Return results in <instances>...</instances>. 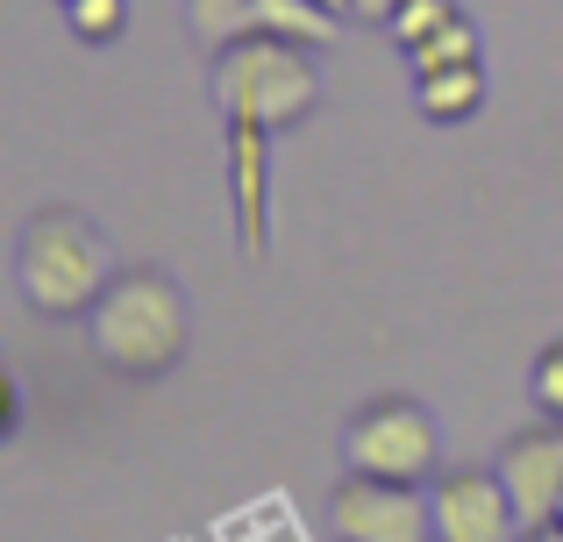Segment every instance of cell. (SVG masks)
Here are the masks:
<instances>
[{
	"label": "cell",
	"instance_id": "cell-1",
	"mask_svg": "<svg viewBox=\"0 0 563 542\" xmlns=\"http://www.w3.org/2000/svg\"><path fill=\"white\" fill-rule=\"evenodd\" d=\"M86 343L114 378H172L192 350V300L165 265H122L86 314Z\"/></svg>",
	"mask_w": 563,
	"mask_h": 542
},
{
	"label": "cell",
	"instance_id": "cell-2",
	"mask_svg": "<svg viewBox=\"0 0 563 542\" xmlns=\"http://www.w3.org/2000/svg\"><path fill=\"white\" fill-rule=\"evenodd\" d=\"M114 272L122 265H114L108 229L86 208H71V200H51V208H36L14 229V286L51 321H86Z\"/></svg>",
	"mask_w": 563,
	"mask_h": 542
},
{
	"label": "cell",
	"instance_id": "cell-3",
	"mask_svg": "<svg viewBox=\"0 0 563 542\" xmlns=\"http://www.w3.org/2000/svg\"><path fill=\"white\" fill-rule=\"evenodd\" d=\"M207 93H214L221 122H257L286 136L321 108V65L292 36H243L207 51Z\"/></svg>",
	"mask_w": 563,
	"mask_h": 542
},
{
	"label": "cell",
	"instance_id": "cell-4",
	"mask_svg": "<svg viewBox=\"0 0 563 542\" xmlns=\"http://www.w3.org/2000/svg\"><path fill=\"white\" fill-rule=\"evenodd\" d=\"M343 472H364V478H407V486H428L442 472V429L421 400L407 392H378L364 400L357 414L343 421Z\"/></svg>",
	"mask_w": 563,
	"mask_h": 542
},
{
	"label": "cell",
	"instance_id": "cell-5",
	"mask_svg": "<svg viewBox=\"0 0 563 542\" xmlns=\"http://www.w3.org/2000/svg\"><path fill=\"white\" fill-rule=\"evenodd\" d=\"M329 529L335 542H435V500H428V486H407V478L343 472L329 500Z\"/></svg>",
	"mask_w": 563,
	"mask_h": 542
},
{
	"label": "cell",
	"instance_id": "cell-6",
	"mask_svg": "<svg viewBox=\"0 0 563 542\" xmlns=\"http://www.w3.org/2000/svg\"><path fill=\"white\" fill-rule=\"evenodd\" d=\"M428 500H435V542H521L528 521L514 507L499 464H456V472L428 478Z\"/></svg>",
	"mask_w": 563,
	"mask_h": 542
},
{
	"label": "cell",
	"instance_id": "cell-7",
	"mask_svg": "<svg viewBox=\"0 0 563 542\" xmlns=\"http://www.w3.org/2000/svg\"><path fill=\"white\" fill-rule=\"evenodd\" d=\"M186 29L200 51H221L243 36H292L307 51H329L343 22L321 14L314 0H186Z\"/></svg>",
	"mask_w": 563,
	"mask_h": 542
},
{
	"label": "cell",
	"instance_id": "cell-8",
	"mask_svg": "<svg viewBox=\"0 0 563 542\" xmlns=\"http://www.w3.org/2000/svg\"><path fill=\"white\" fill-rule=\"evenodd\" d=\"M493 464H499V478H507V493H514L528 529H536V521H556V507H563V421H550V414L521 421V429L499 443Z\"/></svg>",
	"mask_w": 563,
	"mask_h": 542
},
{
	"label": "cell",
	"instance_id": "cell-9",
	"mask_svg": "<svg viewBox=\"0 0 563 542\" xmlns=\"http://www.w3.org/2000/svg\"><path fill=\"white\" fill-rule=\"evenodd\" d=\"M229 129V208H235V243L257 265L272 251V129L257 122H221Z\"/></svg>",
	"mask_w": 563,
	"mask_h": 542
},
{
	"label": "cell",
	"instance_id": "cell-10",
	"mask_svg": "<svg viewBox=\"0 0 563 542\" xmlns=\"http://www.w3.org/2000/svg\"><path fill=\"white\" fill-rule=\"evenodd\" d=\"M413 108L428 122H471L485 108V65H450V71H413Z\"/></svg>",
	"mask_w": 563,
	"mask_h": 542
},
{
	"label": "cell",
	"instance_id": "cell-11",
	"mask_svg": "<svg viewBox=\"0 0 563 542\" xmlns=\"http://www.w3.org/2000/svg\"><path fill=\"white\" fill-rule=\"evenodd\" d=\"M407 57V71H450V65H478V22L471 14H450V22L435 29V36H421Z\"/></svg>",
	"mask_w": 563,
	"mask_h": 542
},
{
	"label": "cell",
	"instance_id": "cell-12",
	"mask_svg": "<svg viewBox=\"0 0 563 542\" xmlns=\"http://www.w3.org/2000/svg\"><path fill=\"white\" fill-rule=\"evenodd\" d=\"M65 22L79 43H114L129 29V0H65Z\"/></svg>",
	"mask_w": 563,
	"mask_h": 542
},
{
	"label": "cell",
	"instance_id": "cell-13",
	"mask_svg": "<svg viewBox=\"0 0 563 542\" xmlns=\"http://www.w3.org/2000/svg\"><path fill=\"white\" fill-rule=\"evenodd\" d=\"M528 400H536V414L563 421V335L536 350V364H528Z\"/></svg>",
	"mask_w": 563,
	"mask_h": 542
},
{
	"label": "cell",
	"instance_id": "cell-14",
	"mask_svg": "<svg viewBox=\"0 0 563 542\" xmlns=\"http://www.w3.org/2000/svg\"><path fill=\"white\" fill-rule=\"evenodd\" d=\"M450 14H464V8H456V0H407V8H399L393 22H385V36H393L399 51H413V43L435 36V29L450 22Z\"/></svg>",
	"mask_w": 563,
	"mask_h": 542
},
{
	"label": "cell",
	"instance_id": "cell-15",
	"mask_svg": "<svg viewBox=\"0 0 563 542\" xmlns=\"http://www.w3.org/2000/svg\"><path fill=\"white\" fill-rule=\"evenodd\" d=\"M399 8H407V0H350V14H357V22H378V29L393 22Z\"/></svg>",
	"mask_w": 563,
	"mask_h": 542
},
{
	"label": "cell",
	"instance_id": "cell-16",
	"mask_svg": "<svg viewBox=\"0 0 563 542\" xmlns=\"http://www.w3.org/2000/svg\"><path fill=\"white\" fill-rule=\"evenodd\" d=\"M521 542H563V521H536V529H528Z\"/></svg>",
	"mask_w": 563,
	"mask_h": 542
},
{
	"label": "cell",
	"instance_id": "cell-17",
	"mask_svg": "<svg viewBox=\"0 0 563 542\" xmlns=\"http://www.w3.org/2000/svg\"><path fill=\"white\" fill-rule=\"evenodd\" d=\"M314 8H321V14H335V22H343V14H350V0H314Z\"/></svg>",
	"mask_w": 563,
	"mask_h": 542
},
{
	"label": "cell",
	"instance_id": "cell-18",
	"mask_svg": "<svg viewBox=\"0 0 563 542\" xmlns=\"http://www.w3.org/2000/svg\"><path fill=\"white\" fill-rule=\"evenodd\" d=\"M556 521H563V507H556Z\"/></svg>",
	"mask_w": 563,
	"mask_h": 542
},
{
	"label": "cell",
	"instance_id": "cell-19",
	"mask_svg": "<svg viewBox=\"0 0 563 542\" xmlns=\"http://www.w3.org/2000/svg\"><path fill=\"white\" fill-rule=\"evenodd\" d=\"M57 8H65V0H57Z\"/></svg>",
	"mask_w": 563,
	"mask_h": 542
}]
</instances>
